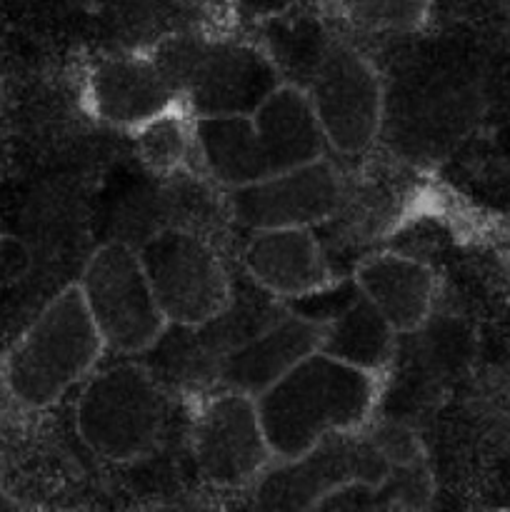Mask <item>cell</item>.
I'll return each instance as SVG.
<instances>
[{
    "label": "cell",
    "mask_w": 510,
    "mask_h": 512,
    "mask_svg": "<svg viewBox=\"0 0 510 512\" xmlns=\"http://www.w3.org/2000/svg\"><path fill=\"white\" fill-rule=\"evenodd\" d=\"M320 338H323V323L285 310L268 328L255 333L220 360L218 388L238 390L250 398H258L293 365L320 350Z\"/></svg>",
    "instance_id": "4fadbf2b"
},
{
    "label": "cell",
    "mask_w": 510,
    "mask_h": 512,
    "mask_svg": "<svg viewBox=\"0 0 510 512\" xmlns=\"http://www.w3.org/2000/svg\"><path fill=\"white\" fill-rule=\"evenodd\" d=\"M190 450L200 478L220 490L250 488L275 463L255 398L225 388L195 410Z\"/></svg>",
    "instance_id": "9c48e42d"
},
{
    "label": "cell",
    "mask_w": 510,
    "mask_h": 512,
    "mask_svg": "<svg viewBox=\"0 0 510 512\" xmlns=\"http://www.w3.org/2000/svg\"><path fill=\"white\" fill-rule=\"evenodd\" d=\"M133 135L135 150H138L140 160L148 165L150 173L165 175V178L188 173L185 163L190 155H195V138L193 118L183 105L140 125L138 130H133Z\"/></svg>",
    "instance_id": "ac0fdd59"
},
{
    "label": "cell",
    "mask_w": 510,
    "mask_h": 512,
    "mask_svg": "<svg viewBox=\"0 0 510 512\" xmlns=\"http://www.w3.org/2000/svg\"><path fill=\"white\" fill-rule=\"evenodd\" d=\"M303 88L330 153L355 158L373 148L383 130L385 83L368 55L345 40L330 38Z\"/></svg>",
    "instance_id": "ba28073f"
},
{
    "label": "cell",
    "mask_w": 510,
    "mask_h": 512,
    "mask_svg": "<svg viewBox=\"0 0 510 512\" xmlns=\"http://www.w3.org/2000/svg\"><path fill=\"white\" fill-rule=\"evenodd\" d=\"M225 193L228 215L245 230L318 228L338 215L345 185L325 155Z\"/></svg>",
    "instance_id": "30bf717a"
},
{
    "label": "cell",
    "mask_w": 510,
    "mask_h": 512,
    "mask_svg": "<svg viewBox=\"0 0 510 512\" xmlns=\"http://www.w3.org/2000/svg\"><path fill=\"white\" fill-rule=\"evenodd\" d=\"M250 15H278L290 5V0H240Z\"/></svg>",
    "instance_id": "ffe728a7"
},
{
    "label": "cell",
    "mask_w": 510,
    "mask_h": 512,
    "mask_svg": "<svg viewBox=\"0 0 510 512\" xmlns=\"http://www.w3.org/2000/svg\"><path fill=\"white\" fill-rule=\"evenodd\" d=\"M398 338L393 325L358 288L355 298L323 323L320 350L355 368L383 375L393 365Z\"/></svg>",
    "instance_id": "e0dca14e"
},
{
    "label": "cell",
    "mask_w": 510,
    "mask_h": 512,
    "mask_svg": "<svg viewBox=\"0 0 510 512\" xmlns=\"http://www.w3.org/2000/svg\"><path fill=\"white\" fill-rule=\"evenodd\" d=\"M193 138L198 168L223 190L270 175L250 113L193 118Z\"/></svg>",
    "instance_id": "2e32d148"
},
{
    "label": "cell",
    "mask_w": 510,
    "mask_h": 512,
    "mask_svg": "<svg viewBox=\"0 0 510 512\" xmlns=\"http://www.w3.org/2000/svg\"><path fill=\"white\" fill-rule=\"evenodd\" d=\"M135 248L170 325L195 328L228 308L233 275L205 233L183 225H165Z\"/></svg>",
    "instance_id": "5b68a950"
},
{
    "label": "cell",
    "mask_w": 510,
    "mask_h": 512,
    "mask_svg": "<svg viewBox=\"0 0 510 512\" xmlns=\"http://www.w3.org/2000/svg\"><path fill=\"white\" fill-rule=\"evenodd\" d=\"M148 50L190 118L248 115L285 83L273 55L250 40L175 30Z\"/></svg>",
    "instance_id": "7a4b0ae2"
},
{
    "label": "cell",
    "mask_w": 510,
    "mask_h": 512,
    "mask_svg": "<svg viewBox=\"0 0 510 512\" xmlns=\"http://www.w3.org/2000/svg\"><path fill=\"white\" fill-rule=\"evenodd\" d=\"M240 268L250 283L283 303L318 293L335 280L315 228L250 230Z\"/></svg>",
    "instance_id": "7c38bea8"
},
{
    "label": "cell",
    "mask_w": 510,
    "mask_h": 512,
    "mask_svg": "<svg viewBox=\"0 0 510 512\" xmlns=\"http://www.w3.org/2000/svg\"><path fill=\"white\" fill-rule=\"evenodd\" d=\"M383 130L398 138L408 155H435L453 148L473 123L483 105V88L473 68L440 65L425 75H405L398 90L385 88Z\"/></svg>",
    "instance_id": "52a82bcc"
},
{
    "label": "cell",
    "mask_w": 510,
    "mask_h": 512,
    "mask_svg": "<svg viewBox=\"0 0 510 512\" xmlns=\"http://www.w3.org/2000/svg\"><path fill=\"white\" fill-rule=\"evenodd\" d=\"M165 425V388L145 363L90 373L75 405V428L90 453L130 463L153 453Z\"/></svg>",
    "instance_id": "277c9868"
},
{
    "label": "cell",
    "mask_w": 510,
    "mask_h": 512,
    "mask_svg": "<svg viewBox=\"0 0 510 512\" xmlns=\"http://www.w3.org/2000/svg\"><path fill=\"white\" fill-rule=\"evenodd\" d=\"M85 100L100 123L128 133L180 105L150 50L138 48L100 53L85 73Z\"/></svg>",
    "instance_id": "8fae6325"
},
{
    "label": "cell",
    "mask_w": 510,
    "mask_h": 512,
    "mask_svg": "<svg viewBox=\"0 0 510 512\" xmlns=\"http://www.w3.org/2000/svg\"><path fill=\"white\" fill-rule=\"evenodd\" d=\"M350 30L378 38H400L423 30L430 0H325Z\"/></svg>",
    "instance_id": "d6986e66"
},
{
    "label": "cell",
    "mask_w": 510,
    "mask_h": 512,
    "mask_svg": "<svg viewBox=\"0 0 510 512\" xmlns=\"http://www.w3.org/2000/svg\"><path fill=\"white\" fill-rule=\"evenodd\" d=\"M360 293L398 335L425 328L435 305V273L403 253H370L353 268Z\"/></svg>",
    "instance_id": "5bb4252c"
},
{
    "label": "cell",
    "mask_w": 510,
    "mask_h": 512,
    "mask_svg": "<svg viewBox=\"0 0 510 512\" xmlns=\"http://www.w3.org/2000/svg\"><path fill=\"white\" fill-rule=\"evenodd\" d=\"M105 350L83 293L73 283L15 340L5 358V388L23 408H50L93 373Z\"/></svg>",
    "instance_id": "3957f363"
},
{
    "label": "cell",
    "mask_w": 510,
    "mask_h": 512,
    "mask_svg": "<svg viewBox=\"0 0 510 512\" xmlns=\"http://www.w3.org/2000/svg\"><path fill=\"white\" fill-rule=\"evenodd\" d=\"M250 115L270 175L315 163L330 153L303 85L285 80Z\"/></svg>",
    "instance_id": "9a60e30c"
},
{
    "label": "cell",
    "mask_w": 510,
    "mask_h": 512,
    "mask_svg": "<svg viewBox=\"0 0 510 512\" xmlns=\"http://www.w3.org/2000/svg\"><path fill=\"white\" fill-rule=\"evenodd\" d=\"M383 375L315 350L255 398L275 463L303 458L333 435L373 423Z\"/></svg>",
    "instance_id": "6da1fadb"
},
{
    "label": "cell",
    "mask_w": 510,
    "mask_h": 512,
    "mask_svg": "<svg viewBox=\"0 0 510 512\" xmlns=\"http://www.w3.org/2000/svg\"><path fill=\"white\" fill-rule=\"evenodd\" d=\"M88 313L105 348L120 358L145 355L168 328L140 263L128 240H108L85 263L78 280Z\"/></svg>",
    "instance_id": "8992f818"
}]
</instances>
